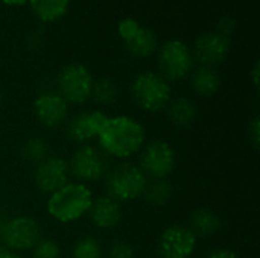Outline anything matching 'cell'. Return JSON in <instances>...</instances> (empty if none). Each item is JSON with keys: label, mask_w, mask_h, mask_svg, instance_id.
<instances>
[{"label": "cell", "mask_w": 260, "mask_h": 258, "mask_svg": "<svg viewBox=\"0 0 260 258\" xmlns=\"http://www.w3.org/2000/svg\"><path fill=\"white\" fill-rule=\"evenodd\" d=\"M145 137V128L137 120L126 116H116L107 119L96 140L104 155L126 160L142 151Z\"/></svg>", "instance_id": "6da1fadb"}, {"label": "cell", "mask_w": 260, "mask_h": 258, "mask_svg": "<svg viewBox=\"0 0 260 258\" xmlns=\"http://www.w3.org/2000/svg\"><path fill=\"white\" fill-rule=\"evenodd\" d=\"M93 202L91 190L81 182H67L47 199V213L59 224H72L85 216Z\"/></svg>", "instance_id": "7a4b0ae2"}, {"label": "cell", "mask_w": 260, "mask_h": 258, "mask_svg": "<svg viewBox=\"0 0 260 258\" xmlns=\"http://www.w3.org/2000/svg\"><path fill=\"white\" fill-rule=\"evenodd\" d=\"M148 181L149 179L137 164H117L116 167L108 169L104 176L105 196L114 199L119 204L139 199L142 198Z\"/></svg>", "instance_id": "3957f363"}, {"label": "cell", "mask_w": 260, "mask_h": 258, "mask_svg": "<svg viewBox=\"0 0 260 258\" xmlns=\"http://www.w3.org/2000/svg\"><path fill=\"white\" fill-rule=\"evenodd\" d=\"M131 96L139 108L146 113H160L172 99L171 84L155 71L139 73L131 84Z\"/></svg>", "instance_id": "277c9868"}, {"label": "cell", "mask_w": 260, "mask_h": 258, "mask_svg": "<svg viewBox=\"0 0 260 258\" xmlns=\"http://www.w3.org/2000/svg\"><path fill=\"white\" fill-rule=\"evenodd\" d=\"M158 73L168 82H178L190 76L195 59L190 47L181 40H168L157 49Z\"/></svg>", "instance_id": "5b68a950"}, {"label": "cell", "mask_w": 260, "mask_h": 258, "mask_svg": "<svg viewBox=\"0 0 260 258\" xmlns=\"http://www.w3.org/2000/svg\"><path fill=\"white\" fill-rule=\"evenodd\" d=\"M93 76L90 70L79 62L69 64L56 75V93L73 105L85 103L91 96Z\"/></svg>", "instance_id": "8992f818"}, {"label": "cell", "mask_w": 260, "mask_h": 258, "mask_svg": "<svg viewBox=\"0 0 260 258\" xmlns=\"http://www.w3.org/2000/svg\"><path fill=\"white\" fill-rule=\"evenodd\" d=\"M139 154L140 157L137 166L148 179H168L175 169V151L165 140H152L143 144Z\"/></svg>", "instance_id": "52a82bcc"}, {"label": "cell", "mask_w": 260, "mask_h": 258, "mask_svg": "<svg viewBox=\"0 0 260 258\" xmlns=\"http://www.w3.org/2000/svg\"><path fill=\"white\" fill-rule=\"evenodd\" d=\"M67 163L70 175L85 186L101 181L108 172L107 155H104L99 148L90 144L79 146Z\"/></svg>", "instance_id": "ba28073f"}, {"label": "cell", "mask_w": 260, "mask_h": 258, "mask_svg": "<svg viewBox=\"0 0 260 258\" xmlns=\"http://www.w3.org/2000/svg\"><path fill=\"white\" fill-rule=\"evenodd\" d=\"M41 239L40 224L29 216H15L0 228V242L14 252L30 251Z\"/></svg>", "instance_id": "9c48e42d"}, {"label": "cell", "mask_w": 260, "mask_h": 258, "mask_svg": "<svg viewBox=\"0 0 260 258\" xmlns=\"http://www.w3.org/2000/svg\"><path fill=\"white\" fill-rule=\"evenodd\" d=\"M70 178L69 163L62 157L49 155L44 161L35 166L34 184L43 195H52L62 189Z\"/></svg>", "instance_id": "30bf717a"}, {"label": "cell", "mask_w": 260, "mask_h": 258, "mask_svg": "<svg viewBox=\"0 0 260 258\" xmlns=\"http://www.w3.org/2000/svg\"><path fill=\"white\" fill-rule=\"evenodd\" d=\"M197 243V236L187 227L172 225L161 233L157 248L161 258H190Z\"/></svg>", "instance_id": "8fae6325"}, {"label": "cell", "mask_w": 260, "mask_h": 258, "mask_svg": "<svg viewBox=\"0 0 260 258\" xmlns=\"http://www.w3.org/2000/svg\"><path fill=\"white\" fill-rule=\"evenodd\" d=\"M230 53V38L212 30L201 33L193 43V59L204 67H218Z\"/></svg>", "instance_id": "7c38bea8"}, {"label": "cell", "mask_w": 260, "mask_h": 258, "mask_svg": "<svg viewBox=\"0 0 260 258\" xmlns=\"http://www.w3.org/2000/svg\"><path fill=\"white\" fill-rule=\"evenodd\" d=\"M34 113L41 126L55 129L67 122L69 103L56 91H44L37 96Z\"/></svg>", "instance_id": "4fadbf2b"}, {"label": "cell", "mask_w": 260, "mask_h": 258, "mask_svg": "<svg viewBox=\"0 0 260 258\" xmlns=\"http://www.w3.org/2000/svg\"><path fill=\"white\" fill-rule=\"evenodd\" d=\"M108 116L102 111L91 109L76 114L66 128V135L72 143L88 144L91 140L98 138L102 126L105 125Z\"/></svg>", "instance_id": "5bb4252c"}, {"label": "cell", "mask_w": 260, "mask_h": 258, "mask_svg": "<svg viewBox=\"0 0 260 258\" xmlns=\"http://www.w3.org/2000/svg\"><path fill=\"white\" fill-rule=\"evenodd\" d=\"M87 214L96 228L105 231L114 230L122 220L120 204L108 196H101L98 199H93Z\"/></svg>", "instance_id": "9a60e30c"}, {"label": "cell", "mask_w": 260, "mask_h": 258, "mask_svg": "<svg viewBox=\"0 0 260 258\" xmlns=\"http://www.w3.org/2000/svg\"><path fill=\"white\" fill-rule=\"evenodd\" d=\"M189 78L192 90L195 91V94L201 97H212L221 88V78L218 71L212 67L200 65L198 68L192 70Z\"/></svg>", "instance_id": "2e32d148"}, {"label": "cell", "mask_w": 260, "mask_h": 258, "mask_svg": "<svg viewBox=\"0 0 260 258\" xmlns=\"http://www.w3.org/2000/svg\"><path fill=\"white\" fill-rule=\"evenodd\" d=\"M165 109H166L169 122L177 128H187L198 117V108L195 102L183 96L171 99Z\"/></svg>", "instance_id": "e0dca14e"}, {"label": "cell", "mask_w": 260, "mask_h": 258, "mask_svg": "<svg viewBox=\"0 0 260 258\" xmlns=\"http://www.w3.org/2000/svg\"><path fill=\"white\" fill-rule=\"evenodd\" d=\"M187 228L197 236V239H207L221 231L222 220L216 213L206 208H200L190 214Z\"/></svg>", "instance_id": "ac0fdd59"}, {"label": "cell", "mask_w": 260, "mask_h": 258, "mask_svg": "<svg viewBox=\"0 0 260 258\" xmlns=\"http://www.w3.org/2000/svg\"><path fill=\"white\" fill-rule=\"evenodd\" d=\"M123 44L126 50L136 58H148L158 49L155 33L143 26H140L126 41H123Z\"/></svg>", "instance_id": "d6986e66"}, {"label": "cell", "mask_w": 260, "mask_h": 258, "mask_svg": "<svg viewBox=\"0 0 260 258\" xmlns=\"http://www.w3.org/2000/svg\"><path fill=\"white\" fill-rule=\"evenodd\" d=\"M27 2L34 15L44 23H52L64 17L70 5V0H27Z\"/></svg>", "instance_id": "ffe728a7"}, {"label": "cell", "mask_w": 260, "mask_h": 258, "mask_svg": "<svg viewBox=\"0 0 260 258\" xmlns=\"http://www.w3.org/2000/svg\"><path fill=\"white\" fill-rule=\"evenodd\" d=\"M172 195H174V187L168 179H152L148 181L142 196L148 204L154 207H161L171 201Z\"/></svg>", "instance_id": "44dd1931"}, {"label": "cell", "mask_w": 260, "mask_h": 258, "mask_svg": "<svg viewBox=\"0 0 260 258\" xmlns=\"http://www.w3.org/2000/svg\"><path fill=\"white\" fill-rule=\"evenodd\" d=\"M90 99L102 106L113 105L117 99V85L108 78H101L93 82Z\"/></svg>", "instance_id": "7402d4cb"}, {"label": "cell", "mask_w": 260, "mask_h": 258, "mask_svg": "<svg viewBox=\"0 0 260 258\" xmlns=\"http://www.w3.org/2000/svg\"><path fill=\"white\" fill-rule=\"evenodd\" d=\"M21 155L27 163L37 166L49 157V146L43 138L30 137L29 140L24 141L21 148Z\"/></svg>", "instance_id": "603a6c76"}, {"label": "cell", "mask_w": 260, "mask_h": 258, "mask_svg": "<svg viewBox=\"0 0 260 258\" xmlns=\"http://www.w3.org/2000/svg\"><path fill=\"white\" fill-rule=\"evenodd\" d=\"M73 258H101L102 257V246L98 239L94 237H82L79 239L72 249Z\"/></svg>", "instance_id": "cb8c5ba5"}, {"label": "cell", "mask_w": 260, "mask_h": 258, "mask_svg": "<svg viewBox=\"0 0 260 258\" xmlns=\"http://www.w3.org/2000/svg\"><path fill=\"white\" fill-rule=\"evenodd\" d=\"M30 252H32V258H59L61 248L55 240L41 237L30 249Z\"/></svg>", "instance_id": "d4e9b609"}, {"label": "cell", "mask_w": 260, "mask_h": 258, "mask_svg": "<svg viewBox=\"0 0 260 258\" xmlns=\"http://www.w3.org/2000/svg\"><path fill=\"white\" fill-rule=\"evenodd\" d=\"M108 258H136V252L129 243L114 242L108 251Z\"/></svg>", "instance_id": "484cf974"}, {"label": "cell", "mask_w": 260, "mask_h": 258, "mask_svg": "<svg viewBox=\"0 0 260 258\" xmlns=\"http://www.w3.org/2000/svg\"><path fill=\"white\" fill-rule=\"evenodd\" d=\"M139 27H140V24L137 23V20H134V18H123L119 23V26H117V30H119V35H120L122 41H126Z\"/></svg>", "instance_id": "4316f807"}, {"label": "cell", "mask_w": 260, "mask_h": 258, "mask_svg": "<svg viewBox=\"0 0 260 258\" xmlns=\"http://www.w3.org/2000/svg\"><path fill=\"white\" fill-rule=\"evenodd\" d=\"M235 30H236V21L232 17H222L218 21L216 29H215V32H218V33H221V35H224L227 38H230L235 33Z\"/></svg>", "instance_id": "83f0119b"}, {"label": "cell", "mask_w": 260, "mask_h": 258, "mask_svg": "<svg viewBox=\"0 0 260 258\" xmlns=\"http://www.w3.org/2000/svg\"><path fill=\"white\" fill-rule=\"evenodd\" d=\"M248 140L251 141L253 148L257 149L260 144V119L254 117L248 126Z\"/></svg>", "instance_id": "f1b7e54d"}, {"label": "cell", "mask_w": 260, "mask_h": 258, "mask_svg": "<svg viewBox=\"0 0 260 258\" xmlns=\"http://www.w3.org/2000/svg\"><path fill=\"white\" fill-rule=\"evenodd\" d=\"M209 258H239L233 251H229V249H219V251H215L212 255H209Z\"/></svg>", "instance_id": "f546056e"}, {"label": "cell", "mask_w": 260, "mask_h": 258, "mask_svg": "<svg viewBox=\"0 0 260 258\" xmlns=\"http://www.w3.org/2000/svg\"><path fill=\"white\" fill-rule=\"evenodd\" d=\"M250 76H251V81H253V85H254V88H257V87H259V78H260V64H259V61H256V64L253 65V68H251V73H250Z\"/></svg>", "instance_id": "4dcf8cb0"}, {"label": "cell", "mask_w": 260, "mask_h": 258, "mask_svg": "<svg viewBox=\"0 0 260 258\" xmlns=\"http://www.w3.org/2000/svg\"><path fill=\"white\" fill-rule=\"evenodd\" d=\"M0 258H21L17 252L5 248V246H0Z\"/></svg>", "instance_id": "1f68e13d"}, {"label": "cell", "mask_w": 260, "mask_h": 258, "mask_svg": "<svg viewBox=\"0 0 260 258\" xmlns=\"http://www.w3.org/2000/svg\"><path fill=\"white\" fill-rule=\"evenodd\" d=\"M2 2L8 6H21L27 3V0H2Z\"/></svg>", "instance_id": "d6a6232c"}, {"label": "cell", "mask_w": 260, "mask_h": 258, "mask_svg": "<svg viewBox=\"0 0 260 258\" xmlns=\"http://www.w3.org/2000/svg\"><path fill=\"white\" fill-rule=\"evenodd\" d=\"M2 100H3V97H2V93H0V106H2Z\"/></svg>", "instance_id": "836d02e7"}]
</instances>
